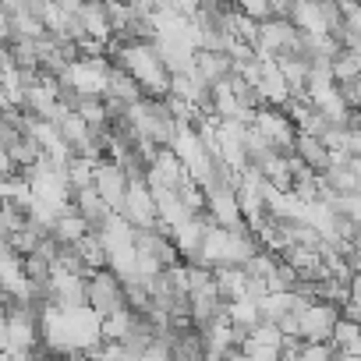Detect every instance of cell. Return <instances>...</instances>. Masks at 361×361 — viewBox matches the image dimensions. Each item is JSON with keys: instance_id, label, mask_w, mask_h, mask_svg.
<instances>
[{"instance_id": "cell-1", "label": "cell", "mask_w": 361, "mask_h": 361, "mask_svg": "<svg viewBox=\"0 0 361 361\" xmlns=\"http://www.w3.org/2000/svg\"><path fill=\"white\" fill-rule=\"evenodd\" d=\"M110 61L145 89V99H166L170 96L173 75L166 71L156 43H124V47L110 43Z\"/></svg>"}, {"instance_id": "cell-2", "label": "cell", "mask_w": 361, "mask_h": 361, "mask_svg": "<svg viewBox=\"0 0 361 361\" xmlns=\"http://www.w3.org/2000/svg\"><path fill=\"white\" fill-rule=\"evenodd\" d=\"M89 308L99 319H110L117 312H128V294H124V280L114 269H99L89 276Z\"/></svg>"}, {"instance_id": "cell-3", "label": "cell", "mask_w": 361, "mask_h": 361, "mask_svg": "<svg viewBox=\"0 0 361 361\" xmlns=\"http://www.w3.org/2000/svg\"><path fill=\"white\" fill-rule=\"evenodd\" d=\"M255 128L273 142V149L280 152V156H294V149H298V138H301V131H298V124L290 121V114L287 110H276V106H262L259 114H255Z\"/></svg>"}, {"instance_id": "cell-4", "label": "cell", "mask_w": 361, "mask_h": 361, "mask_svg": "<svg viewBox=\"0 0 361 361\" xmlns=\"http://www.w3.org/2000/svg\"><path fill=\"white\" fill-rule=\"evenodd\" d=\"M336 322H340V308L336 305H326V301L305 305L298 312V326H301V340L305 343H333Z\"/></svg>"}, {"instance_id": "cell-5", "label": "cell", "mask_w": 361, "mask_h": 361, "mask_svg": "<svg viewBox=\"0 0 361 361\" xmlns=\"http://www.w3.org/2000/svg\"><path fill=\"white\" fill-rule=\"evenodd\" d=\"M206 213L224 231H252L245 224V213H241V202H238V188H224V185L206 188Z\"/></svg>"}, {"instance_id": "cell-6", "label": "cell", "mask_w": 361, "mask_h": 361, "mask_svg": "<svg viewBox=\"0 0 361 361\" xmlns=\"http://www.w3.org/2000/svg\"><path fill=\"white\" fill-rule=\"evenodd\" d=\"M96 192L103 195V202L114 209V213H124V202H128V192H131V177L121 163L114 159H103L96 166Z\"/></svg>"}, {"instance_id": "cell-7", "label": "cell", "mask_w": 361, "mask_h": 361, "mask_svg": "<svg viewBox=\"0 0 361 361\" xmlns=\"http://www.w3.org/2000/svg\"><path fill=\"white\" fill-rule=\"evenodd\" d=\"M185 180H192V177H188L185 163L177 159V152L173 149H159L156 159L149 163V188L152 192H180Z\"/></svg>"}, {"instance_id": "cell-8", "label": "cell", "mask_w": 361, "mask_h": 361, "mask_svg": "<svg viewBox=\"0 0 361 361\" xmlns=\"http://www.w3.org/2000/svg\"><path fill=\"white\" fill-rule=\"evenodd\" d=\"M135 252L156 259L163 269H173V266L185 262V259H180V248H177L173 234L163 231V227H156V231H135Z\"/></svg>"}, {"instance_id": "cell-9", "label": "cell", "mask_w": 361, "mask_h": 361, "mask_svg": "<svg viewBox=\"0 0 361 361\" xmlns=\"http://www.w3.org/2000/svg\"><path fill=\"white\" fill-rule=\"evenodd\" d=\"M121 216H124L135 231H156V227H163V224H159V209H156V195H152L149 185H131Z\"/></svg>"}, {"instance_id": "cell-10", "label": "cell", "mask_w": 361, "mask_h": 361, "mask_svg": "<svg viewBox=\"0 0 361 361\" xmlns=\"http://www.w3.org/2000/svg\"><path fill=\"white\" fill-rule=\"evenodd\" d=\"M290 25L305 36H329L326 32V11H322V0H294V15Z\"/></svg>"}, {"instance_id": "cell-11", "label": "cell", "mask_w": 361, "mask_h": 361, "mask_svg": "<svg viewBox=\"0 0 361 361\" xmlns=\"http://www.w3.org/2000/svg\"><path fill=\"white\" fill-rule=\"evenodd\" d=\"M106 103H114V106H135V103H142L145 99V89L128 75V71H121V68H114V75H110V85H106V96H103Z\"/></svg>"}, {"instance_id": "cell-12", "label": "cell", "mask_w": 361, "mask_h": 361, "mask_svg": "<svg viewBox=\"0 0 361 361\" xmlns=\"http://www.w3.org/2000/svg\"><path fill=\"white\" fill-rule=\"evenodd\" d=\"M92 234V224L71 206V209H64L61 216H57V224H54V238L61 241V248H71V245H82L85 238Z\"/></svg>"}, {"instance_id": "cell-13", "label": "cell", "mask_w": 361, "mask_h": 361, "mask_svg": "<svg viewBox=\"0 0 361 361\" xmlns=\"http://www.w3.org/2000/svg\"><path fill=\"white\" fill-rule=\"evenodd\" d=\"M195 75L209 85H224L231 75H234V61L227 54H209V50H199L195 54Z\"/></svg>"}, {"instance_id": "cell-14", "label": "cell", "mask_w": 361, "mask_h": 361, "mask_svg": "<svg viewBox=\"0 0 361 361\" xmlns=\"http://www.w3.org/2000/svg\"><path fill=\"white\" fill-rule=\"evenodd\" d=\"M294 156H298L308 170H315V173H326V170L333 166V152H329V145H326L322 138H315V135H301Z\"/></svg>"}, {"instance_id": "cell-15", "label": "cell", "mask_w": 361, "mask_h": 361, "mask_svg": "<svg viewBox=\"0 0 361 361\" xmlns=\"http://www.w3.org/2000/svg\"><path fill=\"white\" fill-rule=\"evenodd\" d=\"M82 22L85 32L99 43H114V18H110V4H96V0H85L82 8Z\"/></svg>"}, {"instance_id": "cell-16", "label": "cell", "mask_w": 361, "mask_h": 361, "mask_svg": "<svg viewBox=\"0 0 361 361\" xmlns=\"http://www.w3.org/2000/svg\"><path fill=\"white\" fill-rule=\"evenodd\" d=\"M75 209L92 224V231H99L110 216H114V209L103 202V195L96 192V188H85V192H75Z\"/></svg>"}, {"instance_id": "cell-17", "label": "cell", "mask_w": 361, "mask_h": 361, "mask_svg": "<svg viewBox=\"0 0 361 361\" xmlns=\"http://www.w3.org/2000/svg\"><path fill=\"white\" fill-rule=\"evenodd\" d=\"M248 269L234 266V269H216V287H220V298L224 305H234V301H245L248 298Z\"/></svg>"}, {"instance_id": "cell-18", "label": "cell", "mask_w": 361, "mask_h": 361, "mask_svg": "<svg viewBox=\"0 0 361 361\" xmlns=\"http://www.w3.org/2000/svg\"><path fill=\"white\" fill-rule=\"evenodd\" d=\"M32 224V213L15 206V202H4L0 206V234H4V241H11L15 234H22L25 227Z\"/></svg>"}, {"instance_id": "cell-19", "label": "cell", "mask_w": 361, "mask_h": 361, "mask_svg": "<svg viewBox=\"0 0 361 361\" xmlns=\"http://www.w3.org/2000/svg\"><path fill=\"white\" fill-rule=\"evenodd\" d=\"M78 248V255L85 259V266L92 269V273H99V269H110V255H106V245H103V238L92 231L82 245H75Z\"/></svg>"}, {"instance_id": "cell-20", "label": "cell", "mask_w": 361, "mask_h": 361, "mask_svg": "<svg viewBox=\"0 0 361 361\" xmlns=\"http://www.w3.org/2000/svg\"><path fill=\"white\" fill-rule=\"evenodd\" d=\"M227 315H231L234 326H241V329H248V333L262 326V308H259V301H252V298L227 305Z\"/></svg>"}, {"instance_id": "cell-21", "label": "cell", "mask_w": 361, "mask_h": 361, "mask_svg": "<svg viewBox=\"0 0 361 361\" xmlns=\"http://www.w3.org/2000/svg\"><path fill=\"white\" fill-rule=\"evenodd\" d=\"M135 322H138V312H117V315H110V319H103V340H110V343H121L131 329H135Z\"/></svg>"}, {"instance_id": "cell-22", "label": "cell", "mask_w": 361, "mask_h": 361, "mask_svg": "<svg viewBox=\"0 0 361 361\" xmlns=\"http://www.w3.org/2000/svg\"><path fill=\"white\" fill-rule=\"evenodd\" d=\"M354 75H361V64H357V57H354L350 50H343V54L333 61V78H336V85H340V82H350Z\"/></svg>"}, {"instance_id": "cell-23", "label": "cell", "mask_w": 361, "mask_h": 361, "mask_svg": "<svg viewBox=\"0 0 361 361\" xmlns=\"http://www.w3.org/2000/svg\"><path fill=\"white\" fill-rule=\"evenodd\" d=\"M241 15H248L252 22H259V25H266V22H273V4L269 0H241Z\"/></svg>"}, {"instance_id": "cell-24", "label": "cell", "mask_w": 361, "mask_h": 361, "mask_svg": "<svg viewBox=\"0 0 361 361\" xmlns=\"http://www.w3.org/2000/svg\"><path fill=\"white\" fill-rule=\"evenodd\" d=\"M354 340H361V326H357V322L340 319V322H336V329H333V347H336V350H343V347H350Z\"/></svg>"}, {"instance_id": "cell-25", "label": "cell", "mask_w": 361, "mask_h": 361, "mask_svg": "<svg viewBox=\"0 0 361 361\" xmlns=\"http://www.w3.org/2000/svg\"><path fill=\"white\" fill-rule=\"evenodd\" d=\"M336 357H340V350L333 343H305L298 354V361H336Z\"/></svg>"}, {"instance_id": "cell-26", "label": "cell", "mask_w": 361, "mask_h": 361, "mask_svg": "<svg viewBox=\"0 0 361 361\" xmlns=\"http://www.w3.org/2000/svg\"><path fill=\"white\" fill-rule=\"evenodd\" d=\"M336 89H340V96H343V103H347V110H354V114H361V75H354L350 82H340Z\"/></svg>"}, {"instance_id": "cell-27", "label": "cell", "mask_w": 361, "mask_h": 361, "mask_svg": "<svg viewBox=\"0 0 361 361\" xmlns=\"http://www.w3.org/2000/svg\"><path fill=\"white\" fill-rule=\"evenodd\" d=\"M340 319H347V322H357V326H361V305H357V301H347V305L340 308Z\"/></svg>"}, {"instance_id": "cell-28", "label": "cell", "mask_w": 361, "mask_h": 361, "mask_svg": "<svg viewBox=\"0 0 361 361\" xmlns=\"http://www.w3.org/2000/svg\"><path fill=\"white\" fill-rule=\"evenodd\" d=\"M350 301L361 305V273H354V280H350Z\"/></svg>"}, {"instance_id": "cell-29", "label": "cell", "mask_w": 361, "mask_h": 361, "mask_svg": "<svg viewBox=\"0 0 361 361\" xmlns=\"http://www.w3.org/2000/svg\"><path fill=\"white\" fill-rule=\"evenodd\" d=\"M336 361H361V357H350V354H340Z\"/></svg>"}]
</instances>
